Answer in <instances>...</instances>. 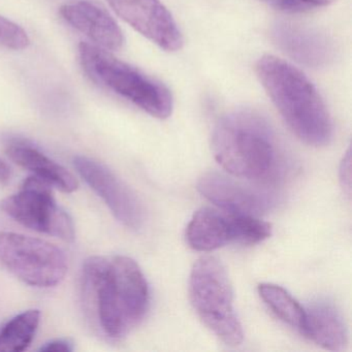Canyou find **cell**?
<instances>
[{"label": "cell", "mask_w": 352, "mask_h": 352, "mask_svg": "<svg viewBox=\"0 0 352 352\" xmlns=\"http://www.w3.org/2000/svg\"><path fill=\"white\" fill-rule=\"evenodd\" d=\"M61 17L75 30L89 38L94 45L108 51H119L124 44L122 30L112 16L98 3L91 1L65 5Z\"/></svg>", "instance_id": "obj_13"}, {"label": "cell", "mask_w": 352, "mask_h": 352, "mask_svg": "<svg viewBox=\"0 0 352 352\" xmlns=\"http://www.w3.org/2000/svg\"><path fill=\"white\" fill-rule=\"evenodd\" d=\"M40 350L45 352H71L74 350V344L67 339H56L45 344Z\"/></svg>", "instance_id": "obj_21"}, {"label": "cell", "mask_w": 352, "mask_h": 352, "mask_svg": "<svg viewBox=\"0 0 352 352\" xmlns=\"http://www.w3.org/2000/svg\"><path fill=\"white\" fill-rule=\"evenodd\" d=\"M302 5L308 7L309 9H313V8L317 7H327V6L333 3L335 0H298Z\"/></svg>", "instance_id": "obj_23"}, {"label": "cell", "mask_w": 352, "mask_h": 352, "mask_svg": "<svg viewBox=\"0 0 352 352\" xmlns=\"http://www.w3.org/2000/svg\"><path fill=\"white\" fill-rule=\"evenodd\" d=\"M7 154L18 166L30 170L34 176L47 181L63 192H74L79 187L76 177L65 166L57 164L32 146L13 144L8 147Z\"/></svg>", "instance_id": "obj_15"}, {"label": "cell", "mask_w": 352, "mask_h": 352, "mask_svg": "<svg viewBox=\"0 0 352 352\" xmlns=\"http://www.w3.org/2000/svg\"><path fill=\"white\" fill-rule=\"evenodd\" d=\"M259 1L285 13L296 14L310 11L308 7L302 5L298 0H259Z\"/></svg>", "instance_id": "obj_19"}, {"label": "cell", "mask_w": 352, "mask_h": 352, "mask_svg": "<svg viewBox=\"0 0 352 352\" xmlns=\"http://www.w3.org/2000/svg\"><path fill=\"white\" fill-rule=\"evenodd\" d=\"M258 294L277 318L302 333L306 311L287 290L276 284L263 283L258 286Z\"/></svg>", "instance_id": "obj_16"}, {"label": "cell", "mask_w": 352, "mask_h": 352, "mask_svg": "<svg viewBox=\"0 0 352 352\" xmlns=\"http://www.w3.org/2000/svg\"><path fill=\"white\" fill-rule=\"evenodd\" d=\"M108 3L123 21L162 50L176 52L182 48V34L160 0H108Z\"/></svg>", "instance_id": "obj_11"}, {"label": "cell", "mask_w": 352, "mask_h": 352, "mask_svg": "<svg viewBox=\"0 0 352 352\" xmlns=\"http://www.w3.org/2000/svg\"><path fill=\"white\" fill-rule=\"evenodd\" d=\"M339 174L342 188H343L344 192L350 197V195H351V153H350V149H348L342 160Z\"/></svg>", "instance_id": "obj_20"}, {"label": "cell", "mask_w": 352, "mask_h": 352, "mask_svg": "<svg viewBox=\"0 0 352 352\" xmlns=\"http://www.w3.org/2000/svg\"><path fill=\"white\" fill-rule=\"evenodd\" d=\"M0 45L12 50H24L30 45V38L23 28L0 16Z\"/></svg>", "instance_id": "obj_18"}, {"label": "cell", "mask_w": 352, "mask_h": 352, "mask_svg": "<svg viewBox=\"0 0 352 352\" xmlns=\"http://www.w3.org/2000/svg\"><path fill=\"white\" fill-rule=\"evenodd\" d=\"M76 168L85 182L104 199L119 222L138 230L145 222V211L135 193L108 166L86 156L75 158Z\"/></svg>", "instance_id": "obj_9"}, {"label": "cell", "mask_w": 352, "mask_h": 352, "mask_svg": "<svg viewBox=\"0 0 352 352\" xmlns=\"http://www.w3.org/2000/svg\"><path fill=\"white\" fill-rule=\"evenodd\" d=\"M274 44L300 65L310 67L327 65L333 59V43L320 32L302 26L278 23L272 30Z\"/></svg>", "instance_id": "obj_12"}, {"label": "cell", "mask_w": 352, "mask_h": 352, "mask_svg": "<svg viewBox=\"0 0 352 352\" xmlns=\"http://www.w3.org/2000/svg\"><path fill=\"white\" fill-rule=\"evenodd\" d=\"M82 288L98 329L114 341L137 327L149 308V285L131 257H90L84 263Z\"/></svg>", "instance_id": "obj_1"}, {"label": "cell", "mask_w": 352, "mask_h": 352, "mask_svg": "<svg viewBox=\"0 0 352 352\" xmlns=\"http://www.w3.org/2000/svg\"><path fill=\"white\" fill-rule=\"evenodd\" d=\"M302 335L331 351H343L348 344L347 327L341 312L331 302L319 300L305 309Z\"/></svg>", "instance_id": "obj_14"}, {"label": "cell", "mask_w": 352, "mask_h": 352, "mask_svg": "<svg viewBox=\"0 0 352 352\" xmlns=\"http://www.w3.org/2000/svg\"><path fill=\"white\" fill-rule=\"evenodd\" d=\"M0 263L25 283L53 287L65 279V252L47 241L16 232H0Z\"/></svg>", "instance_id": "obj_6"}, {"label": "cell", "mask_w": 352, "mask_h": 352, "mask_svg": "<svg viewBox=\"0 0 352 352\" xmlns=\"http://www.w3.org/2000/svg\"><path fill=\"white\" fill-rule=\"evenodd\" d=\"M197 190L219 209L239 215L259 217L277 203L275 195L265 188L217 172L204 174L197 181Z\"/></svg>", "instance_id": "obj_10"}, {"label": "cell", "mask_w": 352, "mask_h": 352, "mask_svg": "<svg viewBox=\"0 0 352 352\" xmlns=\"http://www.w3.org/2000/svg\"><path fill=\"white\" fill-rule=\"evenodd\" d=\"M257 78L292 133L308 145H327L333 122L312 82L290 63L265 55L255 67Z\"/></svg>", "instance_id": "obj_3"}, {"label": "cell", "mask_w": 352, "mask_h": 352, "mask_svg": "<svg viewBox=\"0 0 352 352\" xmlns=\"http://www.w3.org/2000/svg\"><path fill=\"white\" fill-rule=\"evenodd\" d=\"M12 178V170L9 164L0 160V184L7 185L9 184Z\"/></svg>", "instance_id": "obj_22"}, {"label": "cell", "mask_w": 352, "mask_h": 352, "mask_svg": "<svg viewBox=\"0 0 352 352\" xmlns=\"http://www.w3.org/2000/svg\"><path fill=\"white\" fill-rule=\"evenodd\" d=\"M212 151L218 164L236 178L275 180L283 172L281 150L267 119L250 110L222 117L212 133Z\"/></svg>", "instance_id": "obj_2"}, {"label": "cell", "mask_w": 352, "mask_h": 352, "mask_svg": "<svg viewBox=\"0 0 352 352\" xmlns=\"http://www.w3.org/2000/svg\"><path fill=\"white\" fill-rule=\"evenodd\" d=\"M79 52L84 69L94 82L106 86L155 118L166 119L172 115V94L164 84L96 45L82 42Z\"/></svg>", "instance_id": "obj_4"}, {"label": "cell", "mask_w": 352, "mask_h": 352, "mask_svg": "<svg viewBox=\"0 0 352 352\" xmlns=\"http://www.w3.org/2000/svg\"><path fill=\"white\" fill-rule=\"evenodd\" d=\"M189 298L206 327L228 346L244 339L242 324L234 308V292L226 267L213 256L195 263L189 279Z\"/></svg>", "instance_id": "obj_5"}, {"label": "cell", "mask_w": 352, "mask_h": 352, "mask_svg": "<svg viewBox=\"0 0 352 352\" xmlns=\"http://www.w3.org/2000/svg\"><path fill=\"white\" fill-rule=\"evenodd\" d=\"M38 310H28L14 317L0 331V351H24L36 337L40 324Z\"/></svg>", "instance_id": "obj_17"}, {"label": "cell", "mask_w": 352, "mask_h": 352, "mask_svg": "<svg viewBox=\"0 0 352 352\" xmlns=\"http://www.w3.org/2000/svg\"><path fill=\"white\" fill-rule=\"evenodd\" d=\"M271 234V224L258 217L205 207L189 222L186 241L193 250L209 252L230 243L258 244Z\"/></svg>", "instance_id": "obj_8"}, {"label": "cell", "mask_w": 352, "mask_h": 352, "mask_svg": "<svg viewBox=\"0 0 352 352\" xmlns=\"http://www.w3.org/2000/svg\"><path fill=\"white\" fill-rule=\"evenodd\" d=\"M0 209L30 230L65 242L75 239L73 219L55 201L52 185L38 177L26 179L19 192L0 201Z\"/></svg>", "instance_id": "obj_7"}]
</instances>
